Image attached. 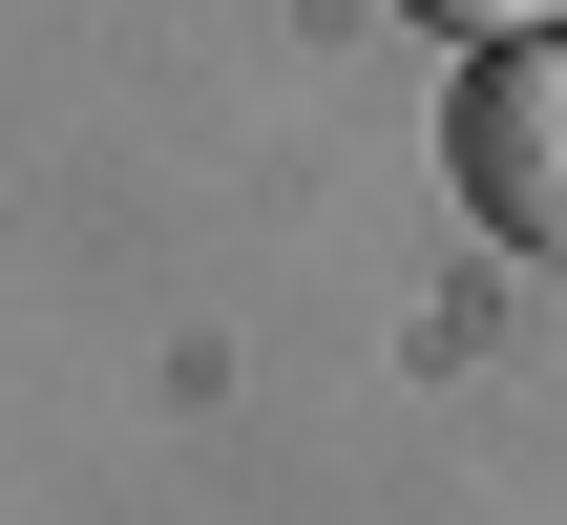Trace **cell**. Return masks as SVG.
Wrapping results in <instances>:
<instances>
[{
    "instance_id": "6da1fadb",
    "label": "cell",
    "mask_w": 567,
    "mask_h": 525,
    "mask_svg": "<svg viewBox=\"0 0 567 525\" xmlns=\"http://www.w3.org/2000/svg\"><path fill=\"white\" fill-rule=\"evenodd\" d=\"M442 189H463L505 253H567V21L463 63V105H442Z\"/></svg>"
},
{
    "instance_id": "7a4b0ae2",
    "label": "cell",
    "mask_w": 567,
    "mask_h": 525,
    "mask_svg": "<svg viewBox=\"0 0 567 525\" xmlns=\"http://www.w3.org/2000/svg\"><path fill=\"white\" fill-rule=\"evenodd\" d=\"M400 21H421V42H463V63H484V42H547L567 0H400Z\"/></svg>"
}]
</instances>
